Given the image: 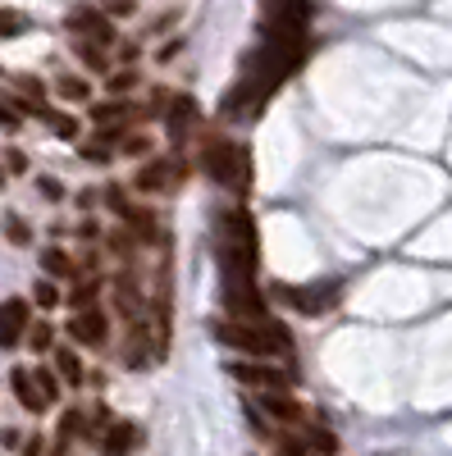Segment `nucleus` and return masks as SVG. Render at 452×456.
Masks as SVG:
<instances>
[{
    "label": "nucleus",
    "mask_w": 452,
    "mask_h": 456,
    "mask_svg": "<svg viewBox=\"0 0 452 456\" xmlns=\"http://www.w3.org/2000/svg\"><path fill=\"white\" fill-rule=\"evenodd\" d=\"M215 338L224 342V347H234V352H247V356H288L292 352V338H288V329L284 324H275V320H229V324H219L215 329Z\"/></svg>",
    "instance_id": "1"
},
{
    "label": "nucleus",
    "mask_w": 452,
    "mask_h": 456,
    "mask_svg": "<svg viewBox=\"0 0 452 456\" xmlns=\"http://www.w3.org/2000/svg\"><path fill=\"white\" fill-rule=\"evenodd\" d=\"M201 169L219 183V187H229V192H247L251 187V151L242 146V142H234V137H219V133H210L206 142H201Z\"/></svg>",
    "instance_id": "2"
},
{
    "label": "nucleus",
    "mask_w": 452,
    "mask_h": 456,
    "mask_svg": "<svg viewBox=\"0 0 452 456\" xmlns=\"http://www.w3.org/2000/svg\"><path fill=\"white\" fill-rule=\"evenodd\" d=\"M275 297L284 306H292L297 315H325L338 306V297H343V283H307V288H292V283H275Z\"/></svg>",
    "instance_id": "3"
},
{
    "label": "nucleus",
    "mask_w": 452,
    "mask_h": 456,
    "mask_svg": "<svg viewBox=\"0 0 452 456\" xmlns=\"http://www.w3.org/2000/svg\"><path fill=\"white\" fill-rule=\"evenodd\" d=\"M183 178H187V165L178 156H160V160H151V165L137 169L133 187H137V192H146V197L151 192H178Z\"/></svg>",
    "instance_id": "4"
},
{
    "label": "nucleus",
    "mask_w": 452,
    "mask_h": 456,
    "mask_svg": "<svg viewBox=\"0 0 452 456\" xmlns=\"http://www.w3.org/2000/svg\"><path fill=\"white\" fill-rule=\"evenodd\" d=\"M69 32H78V37H87V42H96V46H115L119 42V32H115V23H110V14L105 10H96V5H78V10H69Z\"/></svg>",
    "instance_id": "5"
},
{
    "label": "nucleus",
    "mask_w": 452,
    "mask_h": 456,
    "mask_svg": "<svg viewBox=\"0 0 452 456\" xmlns=\"http://www.w3.org/2000/svg\"><path fill=\"white\" fill-rule=\"evenodd\" d=\"M32 329V315H28V301L23 297H10L0 301V352H10L23 342V333Z\"/></svg>",
    "instance_id": "6"
},
{
    "label": "nucleus",
    "mask_w": 452,
    "mask_h": 456,
    "mask_svg": "<svg viewBox=\"0 0 452 456\" xmlns=\"http://www.w3.org/2000/svg\"><path fill=\"white\" fill-rule=\"evenodd\" d=\"M229 374L238 379V384L256 388V393L288 388V374H284V370H270V365H260V356H256V361H234V365H229Z\"/></svg>",
    "instance_id": "7"
},
{
    "label": "nucleus",
    "mask_w": 452,
    "mask_h": 456,
    "mask_svg": "<svg viewBox=\"0 0 452 456\" xmlns=\"http://www.w3.org/2000/svg\"><path fill=\"white\" fill-rule=\"evenodd\" d=\"M105 333H110L105 311H96V306H87V311H73V320H69V338H73V342H83V347H101Z\"/></svg>",
    "instance_id": "8"
},
{
    "label": "nucleus",
    "mask_w": 452,
    "mask_h": 456,
    "mask_svg": "<svg viewBox=\"0 0 452 456\" xmlns=\"http://www.w3.org/2000/svg\"><path fill=\"white\" fill-rule=\"evenodd\" d=\"M142 443V429L133 420H115V425H105L101 434V456H133Z\"/></svg>",
    "instance_id": "9"
},
{
    "label": "nucleus",
    "mask_w": 452,
    "mask_h": 456,
    "mask_svg": "<svg viewBox=\"0 0 452 456\" xmlns=\"http://www.w3.org/2000/svg\"><path fill=\"white\" fill-rule=\"evenodd\" d=\"M169 137L174 142H183L187 133H193L197 124H201V105H197V96H169Z\"/></svg>",
    "instance_id": "10"
},
{
    "label": "nucleus",
    "mask_w": 452,
    "mask_h": 456,
    "mask_svg": "<svg viewBox=\"0 0 452 456\" xmlns=\"http://www.w3.org/2000/svg\"><path fill=\"white\" fill-rule=\"evenodd\" d=\"M311 0H266V28H307Z\"/></svg>",
    "instance_id": "11"
},
{
    "label": "nucleus",
    "mask_w": 452,
    "mask_h": 456,
    "mask_svg": "<svg viewBox=\"0 0 452 456\" xmlns=\"http://www.w3.org/2000/svg\"><path fill=\"white\" fill-rule=\"evenodd\" d=\"M10 388H14V397H19V406L23 411H32V415H42L51 402L42 397V388H37V379H32V370H10Z\"/></svg>",
    "instance_id": "12"
},
{
    "label": "nucleus",
    "mask_w": 452,
    "mask_h": 456,
    "mask_svg": "<svg viewBox=\"0 0 452 456\" xmlns=\"http://www.w3.org/2000/svg\"><path fill=\"white\" fill-rule=\"evenodd\" d=\"M115 306H119L133 324H142V320H146V301H142V292H137L133 274H119V279H115Z\"/></svg>",
    "instance_id": "13"
},
{
    "label": "nucleus",
    "mask_w": 452,
    "mask_h": 456,
    "mask_svg": "<svg viewBox=\"0 0 452 456\" xmlns=\"http://www.w3.org/2000/svg\"><path fill=\"white\" fill-rule=\"evenodd\" d=\"M119 219L133 228V238H142V242H156V238H160V219H156V210H146V206H128Z\"/></svg>",
    "instance_id": "14"
},
{
    "label": "nucleus",
    "mask_w": 452,
    "mask_h": 456,
    "mask_svg": "<svg viewBox=\"0 0 452 456\" xmlns=\"http://www.w3.org/2000/svg\"><path fill=\"white\" fill-rule=\"evenodd\" d=\"M256 406H266L275 420H284V425H297V420H301V406H297L292 397H284V388H275V393H256Z\"/></svg>",
    "instance_id": "15"
},
{
    "label": "nucleus",
    "mask_w": 452,
    "mask_h": 456,
    "mask_svg": "<svg viewBox=\"0 0 452 456\" xmlns=\"http://www.w3.org/2000/svg\"><path fill=\"white\" fill-rule=\"evenodd\" d=\"M124 361H128L133 370H142V365L151 361V333H146V324H133V338H128V347H124Z\"/></svg>",
    "instance_id": "16"
},
{
    "label": "nucleus",
    "mask_w": 452,
    "mask_h": 456,
    "mask_svg": "<svg viewBox=\"0 0 452 456\" xmlns=\"http://www.w3.org/2000/svg\"><path fill=\"white\" fill-rule=\"evenodd\" d=\"M128 114H133V105H124V101H96V105H92V119H96L101 128H105V124H124Z\"/></svg>",
    "instance_id": "17"
},
{
    "label": "nucleus",
    "mask_w": 452,
    "mask_h": 456,
    "mask_svg": "<svg viewBox=\"0 0 452 456\" xmlns=\"http://www.w3.org/2000/svg\"><path fill=\"white\" fill-rule=\"evenodd\" d=\"M42 270H46L51 279H73V274H78V270H73V260H69L60 247H46V251H42Z\"/></svg>",
    "instance_id": "18"
},
{
    "label": "nucleus",
    "mask_w": 452,
    "mask_h": 456,
    "mask_svg": "<svg viewBox=\"0 0 452 456\" xmlns=\"http://www.w3.org/2000/svg\"><path fill=\"white\" fill-rule=\"evenodd\" d=\"M73 55H78L87 69H96V73H105V69H110V64H105V46L87 42V37H78V42H73Z\"/></svg>",
    "instance_id": "19"
},
{
    "label": "nucleus",
    "mask_w": 452,
    "mask_h": 456,
    "mask_svg": "<svg viewBox=\"0 0 452 456\" xmlns=\"http://www.w3.org/2000/svg\"><path fill=\"white\" fill-rule=\"evenodd\" d=\"M37 119H46L51 128H55V137H78V119H73V114H60V110H42V114H37Z\"/></svg>",
    "instance_id": "20"
},
{
    "label": "nucleus",
    "mask_w": 452,
    "mask_h": 456,
    "mask_svg": "<svg viewBox=\"0 0 452 456\" xmlns=\"http://www.w3.org/2000/svg\"><path fill=\"white\" fill-rule=\"evenodd\" d=\"M55 370L69 379V384H83V361H78V352L60 347V352H55Z\"/></svg>",
    "instance_id": "21"
},
{
    "label": "nucleus",
    "mask_w": 452,
    "mask_h": 456,
    "mask_svg": "<svg viewBox=\"0 0 452 456\" xmlns=\"http://www.w3.org/2000/svg\"><path fill=\"white\" fill-rule=\"evenodd\" d=\"M55 92H60L64 101H92V87H87V78H73V73H64V78L55 83Z\"/></svg>",
    "instance_id": "22"
},
{
    "label": "nucleus",
    "mask_w": 452,
    "mask_h": 456,
    "mask_svg": "<svg viewBox=\"0 0 452 456\" xmlns=\"http://www.w3.org/2000/svg\"><path fill=\"white\" fill-rule=\"evenodd\" d=\"M133 87H137V69H119V73H110V78H105V92L110 96H124Z\"/></svg>",
    "instance_id": "23"
},
{
    "label": "nucleus",
    "mask_w": 452,
    "mask_h": 456,
    "mask_svg": "<svg viewBox=\"0 0 452 456\" xmlns=\"http://www.w3.org/2000/svg\"><path fill=\"white\" fill-rule=\"evenodd\" d=\"M28 342H32V352H51L55 347V329L51 324H32L28 329Z\"/></svg>",
    "instance_id": "24"
},
{
    "label": "nucleus",
    "mask_w": 452,
    "mask_h": 456,
    "mask_svg": "<svg viewBox=\"0 0 452 456\" xmlns=\"http://www.w3.org/2000/svg\"><path fill=\"white\" fill-rule=\"evenodd\" d=\"M5 238H10L14 247H28V242H32V228H28L19 215H5Z\"/></svg>",
    "instance_id": "25"
},
{
    "label": "nucleus",
    "mask_w": 452,
    "mask_h": 456,
    "mask_svg": "<svg viewBox=\"0 0 452 456\" xmlns=\"http://www.w3.org/2000/svg\"><path fill=\"white\" fill-rule=\"evenodd\" d=\"M73 434H87V415L83 411H69L64 420H60V443H69Z\"/></svg>",
    "instance_id": "26"
},
{
    "label": "nucleus",
    "mask_w": 452,
    "mask_h": 456,
    "mask_svg": "<svg viewBox=\"0 0 452 456\" xmlns=\"http://www.w3.org/2000/svg\"><path fill=\"white\" fill-rule=\"evenodd\" d=\"M32 379H37V388H42V397L55 406V402H60V379H55L51 370H32Z\"/></svg>",
    "instance_id": "27"
},
{
    "label": "nucleus",
    "mask_w": 452,
    "mask_h": 456,
    "mask_svg": "<svg viewBox=\"0 0 452 456\" xmlns=\"http://www.w3.org/2000/svg\"><path fill=\"white\" fill-rule=\"evenodd\" d=\"M96 288H101V283H78V288L69 292V306H73V311H87L92 301H96Z\"/></svg>",
    "instance_id": "28"
},
{
    "label": "nucleus",
    "mask_w": 452,
    "mask_h": 456,
    "mask_svg": "<svg viewBox=\"0 0 452 456\" xmlns=\"http://www.w3.org/2000/svg\"><path fill=\"white\" fill-rule=\"evenodd\" d=\"M110 156H115V151H110V142H105V137H96V142H87V146H83V160H92V165H105Z\"/></svg>",
    "instance_id": "29"
},
{
    "label": "nucleus",
    "mask_w": 452,
    "mask_h": 456,
    "mask_svg": "<svg viewBox=\"0 0 452 456\" xmlns=\"http://www.w3.org/2000/svg\"><path fill=\"white\" fill-rule=\"evenodd\" d=\"M28 28V19L23 14H14V10H0V37H19Z\"/></svg>",
    "instance_id": "30"
},
{
    "label": "nucleus",
    "mask_w": 452,
    "mask_h": 456,
    "mask_svg": "<svg viewBox=\"0 0 452 456\" xmlns=\"http://www.w3.org/2000/svg\"><path fill=\"white\" fill-rule=\"evenodd\" d=\"M37 192H42L46 201H60V197H64V183L51 178V174H42V178H37Z\"/></svg>",
    "instance_id": "31"
},
{
    "label": "nucleus",
    "mask_w": 452,
    "mask_h": 456,
    "mask_svg": "<svg viewBox=\"0 0 452 456\" xmlns=\"http://www.w3.org/2000/svg\"><path fill=\"white\" fill-rule=\"evenodd\" d=\"M32 297H37V306H46V311H51L55 301H60V292H55V283H51V279H42V283H37V288H32Z\"/></svg>",
    "instance_id": "32"
},
{
    "label": "nucleus",
    "mask_w": 452,
    "mask_h": 456,
    "mask_svg": "<svg viewBox=\"0 0 452 456\" xmlns=\"http://www.w3.org/2000/svg\"><path fill=\"white\" fill-rule=\"evenodd\" d=\"M311 447H316L320 456H333V452H338V438L325 434V429H316V434H311Z\"/></svg>",
    "instance_id": "33"
},
{
    "label": "nucleus",
    "mask_w": 452,
    "mask_h": 456,
    "mask_svg": "<svg viewBox=\"0 0 452 456\" xmlns=\"http://www.w3.org/2000/svg\"><path fill=\"white\" fill-rule=\"evenodd\" d=\"M101 10H105V14H115V19H128L137 5H133V0H101Z\"/></svg>",
    "instance_id": "34"
},
{
    "label": "nucleus",
    "mask_w": 452,
    "mask_h": 456,
    "mask_svg": "<svg viewBox=\"0 0 452 456\" xmlns=\"http://www.w3.org/2000/svg\"><path fill=\"white\" fill-rule=\"evenodd\" d=\"M19 124H23V119L14 114V105H10V101H0V128H5V133H19Z\"/></svg>",
    "instance_id": "35"
},
{
    "label": "nucleus",
    "mask_w": 452,
    "mask_h": 456,
    "mask_svg": "<svg viewBox=\"0 0 452 456\" xmlns=\"http://www.w3.org/2000/svg\"><path fill=\"white\" fill-rule=\"evenodd\" d=\"M19 92H23L28 101H37V105H42V96H46V87L37 83V78H19Z\"/></svg>",
    "instance_id": "36"
},
{
    "label": "nucleus",
    "mask_w": 452,
    "mask_h": 456,
    "mask_svg": "<svg viewBox=\"0 0 452 456\" xmlns=\"http://www.w3.org/2000/svg\"><path fill=\"white\" fill-rule=\"evenodd\" d=\"M119 146H124V156H146V151H151V142H146V137H124Z\"/></svg>",
    "instance_id": "37"
},
{
    "label": "nucleus",
    "mask_w": 452,
    "mask_h": 456,
    "mask_svg": "<svg viewBox=\"0 0 452 456\" xmlns=\"http://www.w3.org/2000/svg\"><path fill=\"white\" fill-rule=\"evenodd\" d=\"M110 251H115V256H133V238L128 233H110Z\"/></svg>",
    "instance_id": "38"
},
{
    "label": "nucleus",
    "mask_w": 452,
    "mask_h": 456,
    "mask_svg": "<svg viewBox=\"0 0 452 456\" xmlns=\"http://www.w3.org/2000/svg\"><path fill=\"white\" fill-rule=\"evenodd\" d=\"M5 169L10 174H23L28 169V156H23V151H5Z\"/></svg>",
    "instance_id": "39"
},
{
    "label": "nucleus",
    "mask_w": 452,
    "mask_h": 456,
    "mask_svg": "<svg viewBox=\"0 0 452 456\" xmlns=\"http://www.w3.org/2000/svg\"><path fill=\"white\" fill-rule=\"evenodd\" d=\"M284 456H307V447H301L297 438H284Z\"/></svg>",
    "instance_id": "40"
},
{
    "label": "nucleus",
    "mask_w": 452,
    "mask_h": 456,
    "mask_svg": "<svg viewBox=\"0 0 452 456\" xmlns=\"http://www.w3.org/2000/svg\"><path fill=\"white\" fill-rule=\"evenodd\" d=\"M23 456H42V438H28V447H23Z\"/></svg>",
    "instance_id": "41"
},
{
    "label": "nucleus",
    "mask_w": 452,
    "mask_h": 456,
    "mask_svg": "<svg viewBox=\"0 0 452 456\" xmlns=\"http://www.w3.org/2000/svg\"><path fill=\"white\" fill-rule=\"evenodd\" d=\"M0 187H5V169H0Z\"/></svg>",
    "instance_id": "42"
}]
</instances>
